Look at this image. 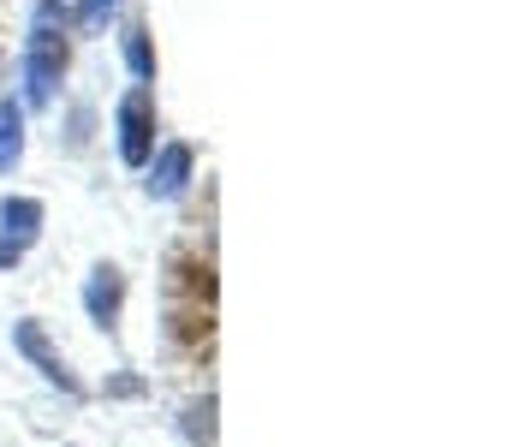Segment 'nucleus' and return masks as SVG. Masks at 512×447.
Instances as JSON below:
<instances>
[{
    "label": "nucleus",
    "instance_id": "nucleus-1",
    "mask_svg": "<svg viewBox=\"0 0 512 447\" xmlns=\"http://www.w3.org/2000/svg\"><path fill=\"white\" fill-rule=\"evenodd\" d=\"M60 72H66V6L42 0L36 18H30V48H24V102L48 108Z\"/></svg>",
    "mask_w": 512,
    "mask_h": 447
},
{
    "label": "nucleus",
    "instance_id": "nucleus-2",
    "mask_svg": "<svg viewBox=\"0 0 512 447\" xmlns=\"http://www.w3.org/2000/svg\"><path fill=\"white\" fill-rule=\"evenodd\" d=\"M173 340L179 346H203L215 328V275L197 257H173V304H167Z\"/></svg>",
    "mask_w": 512,
    "mask_h": 447
},
{
    "label": "nucleus",
    "instance_id": "nucleus-3",
    "mask_svg": "<svg viewBox=\"0 0 512 447\" xmlns=\"http://www.w3.org/2000/svg\"><path fill=\"white\" fill-rule=\"evenodd\" d=\"M155 149V96L137 84L126 102H120V161L126 167H143Z\"/></svg>",
    "mask_w": 512,
    "mask_h": 447
},
{
    "label": "nucleus",
    "instance_id": "nucleus-4",
    "mask_svg": "<svg viewBox=\"0 0 512 447\" xmlns=\"http://www.w3.org/2000/svg\"><path fill=\"white\" fill-rule=\"evenodd\" d=\"M36 227H42V203L36 197H6L0 203V269L24 257V245L36 239Z\"/></svg>",
    "mask_w": 512,
    "mask_h": 447
},
{
    "label": "nucleus",
    "instance_id": "nucleus-5",
    "mask_svg": "<svg viewBox=\"0 0 512 447\" xmlns=\"http://www.w3.org/2000/svg\"><path fill=\"white\" fill-rule=\"evenodd\" d=\"M12 340H18V352H24V358H30V364H36V370H42V376L54 382V388H66V394H78V382L66 376V364H60V352L48 346V334H42L36 322H18V328H12Z\"/></svg>",
    "mask_w": 512,
    "mask_h": 447
},
{
    "label": "nucleus",
    "instance_id": "nucleus-6",
    "mask_svg": "<svg viewBox=\"0 0 512 447\" xmlns=\"http://www.w3.org/2000/svg\"><path fill=\"white\" fill-rule=\"evenodd\" d=\"M185 179H191V144H167L161 155H155V167H149V179H143V185H149V197H161V203H167V197H179V191H185Z\"/></svg>",
    "mask_w": 512,
    "mask_h": 447
},
{
    "label": "nucleus",
    "instance_id": "nucleus-7",
    "mask_svg": "<svg viewBox=\"0 0 512 447\" xmlns=\"http://www.w3.org/2000/svg\"><path fill=\"white\" fill-rule=\"evenodd\" d=\"M120 298H126V275H120L114 263H102V269L90 275V287H84V304H90V316H96L102 328H114V316H120Z\"/></svg>",
    "mask_w": 512,
    "mask_h": 447
},
{
    "label": "nucleus",
    "instance_id": "nucleus-8",
    "mask_svg": "<svg viewBox=\"0 0 512 447\" xmlns=\"http://www.w3.org/2000/svg\"><path fill=\"white\" fill-rule=\"evenodd\" d=\"M18 155H24V108L0 102V173H12Z\"/></svg>",
    "mask_w": 512,
    "mask_h": 447
},
{
    "label": "nucleus",
    "instance_id": "nucleus-9",
    "mask_svg": "<svg viewBox=\"0 0 512 447\" xmlns=\"http://www.w3.org/2000/svg\"><path fill=\"white\" fill-rule=\"evenodd\" d=\"M126 60L143 84L155 78V54H149V30H143V24H126Z\"/></svg>",
    "mask_w": 512,
    "mask_h": 447
},
{
    "label": "nucleus",
    "instance_id": "nucleus-10",
    "mask_svg": "<svg viewBox=\"0 0 512 447\" xmlns=\"http://www.w3.org/2000/svg\"><path fill=\"white\" fill-rule=\"evenodd\" d=\"M185 436H191V442H209V436H215V400H203V406L185 412Z\"/></svg>",
    "mask_w": 512,
    "mask_h": 447
},
{
    "label": "nucleus",
    "instance_id": "nucleus-11",
    "mask_svg": "<svg viewBox=\"0 0 512 447\" xmlns=\"http://www.w3.org/2000/svg\"><path fill=\"white\" fill-rule=\"evenodd\" d=\"M114 6H120V0H84V6H78V24H84V30H96Z\"/></svg>",
    "mask_w": 512,
    "mask_h": 447
}]
</instances>
